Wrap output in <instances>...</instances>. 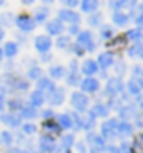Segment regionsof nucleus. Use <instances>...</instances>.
I'll return each instance as SVG.
<instances>
[{
  "label": "nucleus",
  "instance_id": "obj_2",
  "mask_svg": "<svg viewBox=\"0 0 143 153\" xmlns=\"http://www.w3.org/2000/svg\"><path fill=\"white\" fill-rule=\"evenodd\" d=\"M116 120H108L106 123L101 125V138L103 140H111L116 136Z\"/></svg>",
  "mask_w": 143,
  "mask_h": 153
},
{
  "label": "nucleus",
  "instance_id": "obj_33",
  "mask_svg": "<svg viewBox=\"0 0 143 153\" xmlns=\"http://www.w3.org/2000/svg\"><path fill=\"white\" fill-rule=\"evenodd\" d=\"M101 19H103V15H101V14H96V12H93V14H91V17L88 19V24H89L91 27H98L99 22H101Z\"/></svg>",
  "mask_w": 143,
  "mask_h": 153
},
{
  "label": "nucleus",
  "instance_id": "obj_47",
  "mask_svg": "<svg viewBox=\"0 0 143 153\" xmlns=\"http://www.w3.org/2000/svg\"><path fill=\"white\" fill-rule=\"evenodd\" d=\"M63 4L67 5V7H76L79 4V0H63Z\"/></svg>",
  "mask_w": 143,
  "mask_h": 153
},
{
  "label": "nucleus",
  "instance_id": "obj_44",
  "mask_svg": "<svg viewBox=\"0 0 143 153\" xmlns=\"http://www.w3.org/2000/svg\"><path fill=\"white\" fill-rule=\"evenodd\" d=\"M115 69H116L118 76H123V74H125V71H126V66H125V62H123V61H118L116 66H115Z\"/></svg>",
  "mask_w": 143,
  "mask_h": 153
},
{
  "label": "nucleus",
  "instance_id": "obj_5",
  "mask_svg": "<svg viewBox=\"0 0 143 153\" xmlns=\"http://www.w3.org/2000/svg\"><path fill=\"white\" fill-rule=\"evenodd\" d=\"M86 141L91 145V153H99V152L104 150V140L101 138V136L94 135V133H89Z\"/></svg>",
  "mask_w": 143,
  "mask_h": 153
},
{
  "label": "nucleus",
  "instance_id": "obj_56",
  "mask_svg": "<svg viewBox=\"0 0 143 153\" xmlns=\"http://www.w3.org/2000/svg\"><path fill=\"white\" fill-rule=\"evenodd\" d=\"M42 2H44V4H52L54 0H42Z\"/></svg>",
  "mask_w": 143,
  "mask_h": 153
},
{
  "label": "nucleus",
  "instance_id": "obj_35",
  "mask_svg": "<svg viewBox=\"0 0 143 153\" xmlns=\"http://www.w3.org/2000/svg\"><path fill=\"white\" fill-rule=\"evenodd\" d=\"M67 84L69 86H79V82H81V79H79V76H77V72H71L69 76H67Z\"/></svg>",
  "mask_w": 143,
  "mask_h": 153
},
{
  "label": "nucleus",
  "instance_id": "obj_43",
  "mask_svg": "<svg viewBox=\"0 0 143 153\" xmlns=\"http://www.w3.org/2000/svg\"><path fill=\"white\" fill-rule=\"evenodd\" d=\"M120 7H126V9H135L136 5V0H118Z\"/></svg>",
  "mask_w": 143,
  "mask_h": 153
},
{
  "label": "nucleus",
  "instance_id": "obj_13",
  "mask_svg": "<svg viewBox=\"0 0 143 153\" xmlns=\"http://www.w3.org/2000/svg\"><path fill=\"white\" fill-rule=\"evenodd\" d=\"M47 99H49V103L52 104V106L63 104V101H64V91H63V89H59V88H54L52 91H49Z\"/></svg>",
  "mask_w": 143,
  "mask_h": 153
},
{
  "label": "nucleus",
  "instance_id": "obj_55",
  "mask_svg": "<svg viewBox=\"0 0 143 153\" xmlns=\"http://www.w3.org/2000/svg\"><path fill=\"white\" fill-rule=\"evenodd\" d=\"M4 39V30H2V27H0V41Z\"/></svg>",
  "mask_w": 143,
  "mask_h": 153
},
{
  "label": "nucleus",
  "instance_id": "obj_6",
  "mask_svg": "<svg viewBox=\"0 0 143 153\" xmlns=\"http://www.w3.org/2000/svg\"><path fill=\"white\" fill-rule=\"evenodd\" d=\"M79 86H81V89L84 91V93H96V91L99 89V81L94 79L93 76H88L79 82Z\"/></svg>",
  "mask_w": 143,
  "mask_h": 153
},
{
  "label": "nucleus",
  "instance_id": "obj_16",
  "mask_svg": "<svg viewBox=\"0 0 143 153\" xmlns=\"http://www.w3.org/2000/svg\"><path fill=\"white\" fill-rule=\"evenodd\" d=\"M98 7H99L98 0H83V2H81V9H83V12H86V14H93V12H96Z\"/></svg>",
  "mask_w": 143,
  "mask_h": 153
},
{
  "label": "nucleus",
  "instance_id": "obj_38",
  "mask_svg": "<svg viewBox=\"0 0 143 153\" xmlns=\"http://www.w3.org/2000/svg\"><path fill=\"white\" fill-rule=\"evenodd\" d=\"M29 77H31V79H39V77H42V69L40 68H31L29 69Z\"/></svg>",
  "mask_w": 143,
  "mask_h": 153
},
{
  "label": "nucleus",
  "instance_id": "obj_59",
  "mask_svg": "<svg viewBox=\"0 0 143 153\" xmlns=\"http://www.w3.org/2000/svg\"><path fill=\"white\" fill-rule=\"evenodd\" d=\"M52 153H56V152H52Z\"/></svg>",
  "mask_w": 143,
  "mask_h": 153
},
{
  "label": "nucleus",
  "instance_id": "obj_57",
  "mask_svg": "<svg viewBox=\"0 0 143 153\" xmlns=\"http://www.w3.org/2000/svg\"><path fill=\"white\" fill-rule=\"evenodd\" d=\"M2 57H4V52H2V49H0V62H2Z\"/></svg>",
  "mask_w": 143,
  "mask_h": 153
},
{
  "label": "nucleus",
  "instance_id": "obj_48",
  "mask_svg": "<svg viewBox=\"0 0 143 153\" xmlns=\"http://www.w3.org/2000/svg\"><path fill=\"white\" fill-rule=\"evenodd\" d=\"M7 153H27L25 150H20V148H9Z\"/></svg>",
  "mask_w": 143,
  "mask_h": 153
},
{
  "label": "nucleus",
  "instance_id": "obj_17",
  "mask_svg": "<svg viewBox=\"0 0 143 153\" xmlns=\"http://www.w3.org/2000/svg\"><path fill=\"white\" fill-rule=\"evenodd\" d=\"M116 133L120 136H130L131 133H133V126L128 121H121L116 125Z\"/></svg>",
  "mask_w": 143,
  "mask_h": 153
},
{
  "label": "nucleus",
  "instance_id": "obj_39",
  "mask_svg": "<svg viewBox=\"0 0 143 153\" xmlns=\"http://www.w3.org/2000/svg\"><path fill=\"white\" fill-rule=\"evenodd\" d=\"M44 128H45L47 131H54V133H57V131L61 130V126L56 125V123L51 121V120H49V121H45V123H44Z\"/></svg>",
  "mask_w": 143,
  "mask_h": 153
},
{
  "label": "nucleus",
  "instance_id": "obj_29",
  "mask_svg": "<svg viewBox=\"0 0 143 153\" xmlns=\"http://www.w3.org/2000/svg\"><path fill=\"white\" fill-rule=\"evenodd\" d=\"M49 17V9H45V7H40V9L36 10V19H34V22H44L45 19Z\"/></svg>",
  "mask_w": 143,
  "mask_h": 153
},
{
  "label": "nucleus",
  "instance_id": "obj_3",
  "mask_svg": "<svg viewBox=\"0 0 143 153\" xmlns=\"http://www.w3.org/2000/svg\"><path fill=\"white\" fill-rule=\"evenodd\" d=\"M71 104L72 108H76V111H86V108H88V96L84 93H74L71 96Z\"/></svg>",
  "mask_w": 143,
  "mask_h": 153
},
{
  "label": "nucleus",
  "instance_id": "obj_26",
  "mask_svg": "<svg viewBox=\"0 0 143 153\" xmlns=\"http://www.w3.org/2000/svg\"><path fill=\"white\" fill-rule=\"evenodd\" d=\"M49 74L54 79H61V77L66 76V69H64L63 66H52V68L49 69Z\"/></svg>",
  "mask_w": 143,
  "mask_h": 153
},
{
  "label": "nucleus",
  "instance_id": "obj_24",
  "mask_svg": "<svg viewBox=\"0 0 143 153\" xmlns=\"http://www.w3.org/2000/svg\"><path fill=\"white\" fill-rule=\"evenodd\" d=\"M126 88H128V93L133 94V96H136V98H138L140 93H142V84H140V81H136V79H131Z\"/></svg>",
  "mask_w": 143,
  "mask_h": 153
},
{
  "label": "nucleus",
  "instance_id": "obj_52",
  "mask_svg": "<svg viewBox=\"0 0 143 153\" xmlns=\"http://www.w3.org/2000/svg\"><path fill=\"white\" fill-rule=\"evenodd\" d=\"M71 72H77V62L76 61H72L71 62Z\"/></svg>",
  "mask_w": 143,
  "mask_h": 153
},
{
  "label": "nucleus",
  "instance_id": "obj_45",
  "mask_svg": "<svg viewBox=\"0 0 143 153\" xmlns=\"http://www.w3.org/2000/svg\"><path fill=\"white\" fill-rule=\"evenodd\" d=\"M79 27H77V24H72L71 27H69V34H72V36H76V34H79Z\"/></svg>",
  "mask_w": 143,
  "mask_h": 153
},
{
  "label": "nucleus",
  "instance_id": "obj_15",
  "mask_svg": "<svg viewBox=\"0 0 143 153\" xmlns=\"http://www.w3.org/2000/svg\"><path fill=\"white\" fill-rule=\"evenodd\" d=\"M2 123L10 126V128H17V126L22 125V120H20V116H17V114L9 113V114H4V116H2Z\"/></svg>",
  "mask_w": 143,
  "mask_h": 153
},
{
  "label": "nucleus",
  "instance_id": "obj_51",
  "mask_svg": "<svg viewBox=\"0 0 143 153\" xmlns=\"http://www.w3.org/2000/svg\"><path fill=\"white\" fill-rule=\"evenodd\" d=\"M4 108H5V98L0 94V111H4Z\"/></svg>",
  "mask_w": 143,
  "mask_h": 153
},
{
  "label": "nucleus",
  "instance_id": "obj_10",
  "mask_svg": "<svg viewBox=\"0 0 143 153\" xmlns=\"http://www.w3.org/2000/svg\"><path fill=\"white\" fill-rule=\"evenodd\" d=\"M34 45H36V49L39 51V52H47V51L51 49V45H52V42H51V39L47 36H37L36 41H34Z\"/></svg>",
  "mask_w": 143,
  "mask_h": 153
},
{
  "label": "nucleus",
  "instance_id": "obj_50",
  "mask_svg": "<svg viewBox=\"0 0 143 153\" xmlns=\"http://www.w3.org/2000/svg\"><path fill=\"white\" fill-rule=\"evenodd\" d=\"M76 148L79 150V153H86V148H84V143H77Z\"/></svg>",
  "mask_w": 143,
  "mask_h": 153
},
{
  "label": "nucleus",
  "instance_id": "obj_36",
  "mask_svg": "<svg viewBox=\"0 0 143 153\" xmlns=\"http://www.w3.org/2000/svg\"><path fill=\"white\" fill-rule=\"evenodd\" d=\"M135 114V108L133 106H126V108H123L121 109V113H120V116L123 118V120H128V118H131Z\"/></svg>",
  "mask_w": 143,
  "mask_h": 153
},
{
  "label": "nucleus",
  "instance_id": "obj_1",
  "mask_svg": "<svg viewBox=\"0 0 143 153\" xmlns=\"http://www.w3.org/2000/svg\"><path fill=\"white\" fill-rule=\"evenodd\" d=\"M77 44H79L84 51H89V52L96 49V44H94V41H93V34H91L89 30H83V32L77 34Z\"/></svg>",
  "mask_w": 143,
  "mask_h": 153
},
{
  "label": "nucleus",
  "instance_id": "obj_42",
  "mask_svg": "<svg viewBox=\"0 0 143 153\" xmlns=\"http://www.w3.org/2000/svg\"><path fill=\"white\" fill-rule=\"evenodd\" d=\"M22 130H24V133H27V135H32V133L37 131V126L32 125V123H25V125H22Z\"/></svg>",
  "mask_w": 143,
  "mask_h": 153
},
{
  "label": "nucleus",
  "instance_id": "obj_8",
  "mask_svg": "<svg viewBox=\"0 0 143 153\" xmlns=\"http://www.w3.org/2000/svg\"><path fill=\"white\" fill-rule=\"evenodd\" d=\"M15 24H17V27L20 29L22 32H31V30L36 29V22H34V19L27 17V15H20V17H17Z\"/></svg>",
  "mask_w": 143,
  "mask_h": 153
},
{
  "label": "nucleus",
  "instance_id": "obj_4",
  "mask_svg": "<svg viewBox=\"0 0 143 153\" xmlns=\"http://www.w3.org/2000/svg\"><path fill=\"white\" fill-rule=\"evenodd\" d=\"M15 84H17V77L13 74H4L0 77V89L4 93H10V91H15Z\"/></svg>",
  "mask_w": 143,
  "mask_h": 153
},
{
  "label": "nucleus",
  "instance_id": "obj_20",
  "mask_svg": "<svg viewBox=\"0 0 143 153\" xmlns=\"http://www.w3.org/2000/svg\"><path fill=\"white\" fill-rule=\"evenodd\" d=\"M44 101H45V98H44V93H42V91L37 89V91H32L31 93V104L34 108H39Z\"/></svg>",
  "mask_w": 143,
  "mask_h": 153
},
{
  "label": "nucleus",
  "instance_id": "obj_34",
  "mask_svg": "<svg viewBox=\"0 0 143 153\" xmlns=\"http://www.w3.org/2000/svg\"><path fill=\"white\" fill-rule=\"evenodd\" d=\"M113 36H115V32H113V29L109 27V25H103V27H101V39L108 41V39H111Z\"/></svg>",
  "mask_w": 143,
  "mask_h": 153
},
{
  "label": "nucleus",
  "instance_id": "obj_18",
  "mask_svg": "<svg viewBox=\"0 0 143 153\" xmlns=\"http://www.w3.org/2000/svg\"><path fill=\"white\" fill-rule=\"evenodd\" d=\"M81 71L84 72L86 76H93L94 72L98 71V64H96V61H93V59H88V61H84V62H83Z\"/></svg>",
  "mask_w": 143,
  "mask_h": 153
},
{
  "label": "nucleus",
  "instance_id": "obj_32",
  "mask_svg": "<svg viewBox=\"0 0 143 153\" xmlns=\"http://www.w3.org/2000/svg\"><path fill=\"white\" fill-rule=\"evenodd\" d=\"M12 141H13L12 133H9V131H2V133H0V143L2 145L9 146V145H12Z\"/></svg>",
  "mask_w": 143,
  "mask_h": 153
},
{
  "label": "nucleus",
  "instance_id": "obj_37",
  "mask_svg": "<svg viewBox=\"0 0 143 153\" xmlns=\"http://www.w3.org/2000/svg\"><path fill=\"white\" fill-rule=\"evenodd\" d=\"M125 44H126V37H125V36H121V37H116V39H115V41L109 44V47H116V49H121V47H123Z\"/></svg>",
  "mask_w": 143,
  "mask_h": 153
},
{
  "label": "nucleus",
  "instance_id": "obj_28",
  "mask_svg": "<svg viewBox=\"0 0 143 153\" xmlns=\"http://www.w3.org/2000/svg\"><path fill=\"white\" fill-rule=\"evenodd\" d=\"M142 54H143V47L140 42H135L130 49H128V56L130 57H142Z\"/></svg>",
  "mask_w": 143,
  "mask_h": 153
},
{
  "label": "nucleus",
  "instance_id": "obj_30",
  "mask_svg": "<svg viewBox=\"0 0 143 153\" xmlns=\"http://www.w3.org/2000/svg\"><path fill=\"white\" fill-rule=\"evenodd\" d=\"M59 126L64 128V130H69V128L72 126L71 116H69V114H61V116H59Z\"/></svg>",
  "mask_w": 143,
  "mask_h": 153
},
{
  "label": "nucleus",
  "instance_id": "obj_46",
  "mask_svg": "<svg viewBox=\"0 0 143 153\" xmlns=\"http://www.w3.org/2000/svg\"><path fill=\"white\" fill-rule=\"evenodd\" d=\"M2 24H12V15L10 14H5V15H2Z\"/></svg>",
  "mask_w": 143,
  "mask_h": 153
},
{
  "label": "nucleus",
  "instance_id": "obj_31",
  "mask_svg": "<svg viewBox=\"0 0 143 153\" xmlns=\"http://www.w3.org/2000/svg\"><path fill=\"white\" fill-rule=\"evenodd\" d=\"M126 39H130V41L133 42H140V39H142V30L140 29H131V30L126 32Z\"/></svg>",
  "mask_w": 143,
  "mask_h": 153
},
{
  "label": "nucleus",
  "instance_id": "obj_41",
  "mask_svg": "<svg viewBox=\"0 0 143 153\" xmlns=\"http://www.w3.org/2000/svg\"><path fill=\"white\" fill-rule=\"evenodd\" d=\"M56 45H57L59 49H67L69 47V37H59Z\"/></svg>",
  "mask_w": 143,
  "mask_h": 153
},
{
  "label": "nucleus",
  "instance_id": "obj_25",
  "mask_svg": "<svg viewBox=\"0 0 143 153\" xmlns=\"http://www.w3.org/2000/svg\"><path fill=\"white\" fill-rule=\"evenodd\" d=\"M20 111V116L22 118H36L37 116V108H34V106H22V108L19 109Z\"/></svg>",
  "mask_w": 143,
  "mask_h": 153
},
{
  "label": "nucleus",
  "instance_id": "obj_54",
  "mask_svg": "<svg viewBox=\"0 0 143 153\" xmlns=\"http://www.w3.org/2000/svg\"><path fill=\"white\" fill-rule=\"evenodd\" d=\"M22 4H25V5H31V4H34V0H22Z\"/></svg>",
  "mask_w": 143,
  "mask_h": 153
},
{
  "label": "nucleus",
  "instance_id": "obj_22",
  "mask_svg": "<svg viewBox=\"0 0 143 153\" xmlns=\"http://www.w3.org/2000/svg\"><path fill=\"white\" fill-rule=\"evenodd\" d=\"M128 20H130V17H128L126 14H123V12H120V10H116V12L113 14V22L116 24V25H120V27L126 25Z\"/></svg>",
  "mask_w": 143,
  "mask_h": 153
},
{
  "label": "nucleus",
  "instance_id": "obj_14",
  "mask_svg": "<svg viewBox=\"0 0 143 153\" xmlns=\"http://www.w3.org/2000/svg\"><path fill=\"white\" fill-rule=\"evenodd\" d=\"M45 29H47V32H49L51 36H59V34H63L64 25H63V22H61L59 19H56V20H51V22H47Z\"/></svg>",
  "mask_w": 143,
  "mask_h": 153
},
{
  "label": "nucleus",
  "instance_id": "obj_23",
  "mask_svg": "<svg viewBox=\"0 0 143 153\" xmlns=\"http://www.w3.org/2000/svg\"><path fill=\"white\" fill-rule=\"evenodd\" d=\"M2 52H4L7 57H15V56H17V52H19V45L15 44V42H7Z\"/></svg>",
  "mask_w": 143,
  "mask_h": 153
},
{
  "label": "nucleus",
  "instance_id": "obj_7",
  "mask_svg": "<svg viewBox=\"0 0 143 153\" xmlns=\"http://www.w3.org/2000/svg\"><path fill=\"white\" fill-rule=\"evenodd\" d=\"M39 148H40V152H42V153H52V152H56V143H54V138L51 135L40 136Z\"/></svg>",
  "mask_w": 143,
  "mask_h": 153
},
{
  "label": "nucleus",
  "instance_id": "obj_27",
  "mask_svg": "<svg viewBox=\"0 0 143 153\" xmlns=\"http://www.w3.org/2000/svg\"><path fill=\"white\" fill-rule=\"evenodd\" d=\"M72 145H74V136H72V135L63 136V141H61V148L64 150V153H69V150H71Z\"/></svg>",
  "mask_w": 143,
  "mask_h": 153
},
{
  "label": "nucleus",
  "instance_id": "obj_12",
  "mask_svg": "<svg viewBox=\"0 0 143 153\" xmlns=\"http://www.w3.org/2000/svg\"><path fill=\"white\" fill-rule=\"evenodd\" d=\"M98 68H101L104 71V69L111 68L113 64H115V56L111 54V52H103V54L98 57Z\"/></svg>",
  "mask_w": 143,
  "mask_h": 153
},
{
  "label": "nucleus",
  "instance_id": "obj_19",
  "mask_svg": "<svg viewBox=\"0 0 143 153\" xmlns=\"http://www.w3.org/2000/svg\"><path fill=\"white\" fill-rule=\"evenodd\" d=\"M108 111H109V108H108L106 104L98 103V104H94V106H93L91 114H93L94 118H104V116H108Z\"/></svg>",
  "mask_w": 143,
  "mask_h": 153
},
{
  "label": "nucleus",
  "instance_id": "obj_40",
  "mask_svg": "<svg viewBox=\"0 0 143 153\" xmlns=\"http://www.w3.org/2000/svg\"><path fill=\"white\" fill-rule=\"evenodd\" d=\"M94 126V116L89 113V116L86 118V120H83V128H86V130H91Z\"/></svg>",
  "mask_w": 143,
  "mask_h": 153
},
{
  "label": "nucleus",
  "instance_id": "obj_21",
  "mask_svg": "<svg viewBox=\"0 0 143 153\" xmlns=\"http://www.w3.org/2000/svg\"><path fill=\"white\" fill-rule=\"evenodd\" d=\"M37 88H39V91H52L56 86H54V82L51 81L49 77H39L37 79Z\"/></svg>",
  "mask_w": 143,
  "mask_h": 153
},
{
  "label": "nucleus",
  "instance_id": "obj_11",
  "mask_svg": "<svg viewBox=\"0 0 143 153\" xmlns=\"http://www.w3.org/2000/svg\"><path fill=\"white\" fill-rule=\"evenodd\" d=\"M59 20L61 22H69V24H77L79 22V15L69 9H64V10H59Z\"/></svg>",
  "mask_w": 143,
  "mask_h": 153
},
{
  "label": "nucleus",
  "instance_id": "obj_53",
  "mask_svg": "<svg viewBox=\"0 0 143 153\" xmlns=\"http://www.w3.org/2000/svg\"><path fill=\"white\" fill-rule=\"evenodd\" d=\"M108 152H109V153H120V148H118V146H109Z\"/></svg>",
  "mask_w": 143,
  "mask_h": 153
},
{
  "label": "nucleus",
  "instance_id": "obj_49",
  "mask_svg": "<svg viewBox=\"0 0 143 153\" xmlns=\"http://www.w3.org/2000/svg\"><path fill=\"white\" fill-rule=\"evenodd\" d=\"M42 116H44V118H49V120H51V118L54 116V113L51 111V109H45V111L42 113Z\"/></svg>",
  "mask_w": 143,
  "mask_h": 153
},
{
  "label": "nucleus",
  "instance_id": "obj_58",
  "mask_svg": "<svg viewBox=\"0 0 143 153\" xmlns=\"http://www.w3.org/2000/svg\"><path fill=\"white\" fill-rule=\"evenodd\" d=\"M125 153H133V150H128V152H125Z\"/></svg>",
  "mask_w": 143,
  "mask_h": 153
},
{
  "label": "nucleus",
  "instance_id": "obj_9",
  "mask_svg": "<svg viewBox=\"0 0 143 153\" xmlns=\"http://www.w3.org/2000/svg\"><path fill=\"white\" fill-rule=\"evenodd\" d=\"M121 89H123V82H121L120 77H113V79H109L106 84V93L109 96H116L118 93H121Z\"/></svg>",
  "mask_w": 143,
  "mask_h": 153
}]
</instances>
